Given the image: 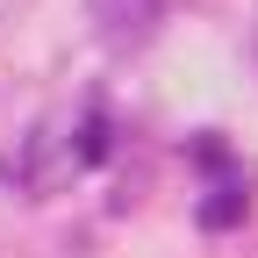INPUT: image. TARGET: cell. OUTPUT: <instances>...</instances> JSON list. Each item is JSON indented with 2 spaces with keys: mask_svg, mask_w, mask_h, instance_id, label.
<instances>
[{
  "mask_svg": "<svg viewBox=\"0 0 258 258\" xmlns=\"http://www.w3.org/2000/svg\"><path fill=\"white\" fill-rule=\"evenodd\" d=\"M86 8H93V22H101V36L115 50H129V43H144L151 29H158L165 0H86Z\"/></svg>",
  "mask_w": 258,
  "mask_h": 258,
  "instance_id": "6da1fadb",
  "label": "cell"
}]
</instances>
